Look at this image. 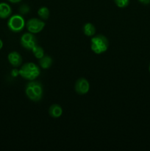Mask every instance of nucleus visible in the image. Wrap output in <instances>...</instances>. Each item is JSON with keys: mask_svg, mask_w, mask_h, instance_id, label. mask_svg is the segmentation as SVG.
Instances as JSON below:
<instances>
[{"mask_svg": "<svg viewBox=\"0 0 150 151\" xmlns=\"http://www.w3.org/2000/svg\"><path fill=\"white\" fill-rule=\"evenodd\" d=\"M31 51L32 52V53H33V55H35V57L38 59L41 58L45 55L44 54V49H43L41 47H40V46H38V45L35 46V47L31 50Z\"/></svg>", "mask_w": 150, "mask_h": 151, "instance_id": "4468645a", "label": "nucleus"}, {"mask_svg": "<svg viewBox=\"0 0 150 151\" xmlns=\"http://www.w3.org/2000/svg\"><path fill=\"white\" fill-rule=\"evenodd\" d=\"M74 89L78 94H80V95L86 94L90 89L89 82L88 80L84 78H79L75 83Z\"/></svg>", "mask_w": 150, "mask_h": 151, "instance_id": "0eeeda50", "label": "nucleus"}, {"mask_svg": "<svg viewBox=\"0 0 150 151\" xmlns=\"http://www.w3.org/2000/svg\"><path fill=\"white\" fill-rule=\"evenodd\" d=\"M12 8L10 5L5 2H0V19H7L11 16Z\"/></svg>", "mask_w": 150, "mask_h": 151, "instance_id": "1a4fd4ad", "label": "nucleus"}, {"mask_svg": "<svg viewBox=\"0 0 150 151\" xmlns=\"http://www.w3.org/2000/svg\"><path fill=\"white\" fill-rule=\"evenodd\" d=\"M49 114L53 118H59L63 114V109L58 104H53L49 109Z\"/></svg>", "mask_w": 150, "mask_h": 151, "instance_id": "9d476101", "label": "nucleus"}, {"mask_svg": "<svg viewBox=\"0 0 150 151\" xmlns=\"http://www.w3.org/2000/svg\"><path fill=\"white\" fill-rule=\"evenodd\" d=\"M26 25L24 19L21 15H13L9 17L7 27L13 32H19L23 30Z\"/></svg>", "mask_w": 150, "mask_h": 151, "instance_id": "20e7f679", "label": "nucleus"}, {"mask_svg": "<svg viewBox=\"0 0 150 151\" xmlns=\"http://www.w3.org/2000/svg\"><path fill=\"white\" fill-rule=\"evenodd\" d=\"M19 75L27 81H34L40 76L41 69L39 66L32 62H28L22 65L19 70Z\"/></svg>", "mask_w": 150, "mask_h": 151, "instance_id": "f03ea898", "label": "nucleus"}, {"mask_svg": "<svg viewBox=\"0 0 150 151\" xmlns=\"http://www.w3.org/2000/svg\"><path fill=\"white\" fill-rule=\"evenodd\" d=\"M9 2L13 3V4H16V3H19L21 1V0H7Z\"/></svg>", "mask_w": 150, "mask_h": 151, "instance_id": "6ab92c4d", "label": "nucleus"}, {"mask_svg": "<svg viewBox=\"0 0 150 151\" xmlns=\"http://www.w3.org/2000/svg\"><path fill=\"white\" fill-rule=\"evenodd\" d=\"M109 47V41L103 35H97L91 39V49L95 54L100 55L105 52Z\"/></svg>", "mask_w": 150, "mask_h": 151, "instance_id": "7ed1b4c3", "label": "nucleus"}, {"mask_svg": "<svg viewBox=\"0 0 150 151\" xmlns=\"http://www.w3.org/2000/svg\"><path fill=\"white\" fill-rule=\"evenodd\" d=\"M3 47V41H1V39H0V50L2 49Z\"/></svg>", "mask_w": 150, "mask_h": 151, "instance_id": "aec40b11", "label": "nucleus"}, {"mask_svg": "<svg viewBox=\"0 0 150 151\" xmlns=\"http://www.w3.org/2000/svg\"><path fill=\"white\" fill-rule=\"evenodd\" d=\"M53 60L51 56L44 55L41 58L39 59L40 67L43 69H48L51 66Z\"/></svg>", "mask_w": 150, "mask_h": 151, "instance_id": "9b49d317", "label": "nucleus"}, {"mask_svg": "<svg viewBox=\"0 0 150 151\" xmlns=\"http://www.w3.org/2000/svg\"><path fill=\"white\" fill-rule=\"evenodd\" d=\"M21 44L24 49L28 50H32L37 45L36 38L33 33L26 32L21 35L20 39Z\"/></svg>", "mask_w": 150, "mask_h": 151, "instance_id": "423d86ee", "label": "nucleus"}, {"mask_svg": "<svg viewBox=\"0 0 150 151\" xmlns=\"http://www.w3.org/2000/svg\"><path fill=\"white\" fill-rule=\"evenodd\" d=\"M7 59H8L9 63L13 67H19L22 64V57L18 52L13 51L10 52L7 55Z\"/></svg>", "mask_w": 150, "mask_h": 151, "instance_id": "6e6552de", "label": "nucleus"}, {"mask_svg": "<svg viewBox=\"0 0 150 151\" xmlns=\"http://www.w3.org/2000/svg\"><path fill=\"white\" fill-rule=\"evenodd\" d=\"M149 71L150 72V63H149Z\"/></svg>", "mask_w": 150, "mask_h": 151, "instance_id": "412c9836", "label": "nucleus"}, {"mask_svg": "<svg viewBox=\"0 0 150 151\" xmlns=\"http://www.w3.org/2000/svg\"><path fill=\"white\" fill-rule=\"evenodd\" d=\"M25 94L30 100L38 102L42 99L44 88L42 84L38 81H30L25 87Z\"/></svg>", "mask_w": 150, "mask_h": 151, "instance_id": "f257e3e1", "label": "nucleus"}, {"mask_svg": "<svg viewBox=\"0 0 150 151\" xmlns=\"http://www.w3.org/2000/svg\"><path fill=\"white\" fill-rule=\"evenodd\" d=\"M82 30H83V33L85 34V35L88 37L94 36L96 33L95 27L91 23L85 24L82 27Z\"/></svg>", "mask_w": 150, "mask_h": 151, "instance_id": "f8f14e48", "label": "nucleus"}, {"mask_svg": "<svg viewBox=\"0 0 150 151\" xmlns=\"http://www.w3.org/2000/svg\"><path fill=\"white\" fill-rule=\"evenodd\" d=\"M29 11V7H28L27 5L24 4V5L21 6L20 7L21 13H22V14H26V13H27Z\"/></svg>", "mask_w": 150, "mask_h": 151, "instance_id": "dca6fc26", "label": "nucleus"}, {"mask_svg": "<svg viewBox=\"0 0 150 151\" xmlns=\"http://www.w3.org/2000/svg\"><path fill=\"white\" fill-rule=\"evenodd\" d=\"M45 22H43L42 20L36 18H32V19H29L26 22V27L27 29L28 32L31 33L36 34L38 32H41L45 27Z\"/></svg>", "mask_w": 150, "mask_h": 151, "instance_id": "39448f33", "label": "nucleus"}, {"mask_svg": "<svg viewBox=\"0 0 150 151\" xmlns=\"http://www.w3.org/2000/svg\"><path fill=\"white\" fill-rule=\"evenodd\" d=\"M49 10L46 7H41L38 9V15L43 20H46L49 17Z\"/></svg>", "mask_w": 150, "mask_h": 151, "instance_id": "ddd939ff", "label": "nucleus"}, {"mask_svg": "<svg viewBox=\"0 0 150 151\" xmlns=\"http://www.w3.org/2000/svg\"><path fill=\"white\" fill-rule=\"evenodd\" d=\"M138 1L143 4H150V0H138Z\"/></svg>", "mask_w": 150, "mask_h": 151, "instance_id": "f3484780", "label": "nucleus"}, {"mask_svg": "<svg viewBox=\"0 0 150 151\" xmlns=\"http://www.w3.org/2000/svg\"><path fill=\"white\" fill-rule=\"evenodd\" d=\"M11 74L13 77H16V76H17L18 75H19V71L16 70V69H13V70L12 71Z\"/></svg>", "mask_w": 150, "mask_h": 151, "instance_id": "a211bd4d", "label": "nucleus"}, {"mask_svg": "<svg viewBox=\"0 0 150 151\" xmlns=\"http://www.w3.org/2000/svg\"><path fill=\"white\" fill-rule=\"evenodd\" d=\"M114 3L118 7L124 8L129 4V0H114Z\"/></svg>", "mask_w": 150, "mask_h": 151, "instance_id": "2eb2a0df", "label": "nucleus"}]
</instances>
